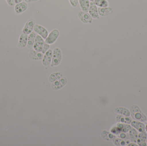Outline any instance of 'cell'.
<instances>
[{"label":"cell","mask_w":147,"mask_h":146,"mask_svg":"<svg viewBox=\"0 0 147 146\" xmlns=\"http://www.w3.org/2000/svg\"><path fill=\"white\" fill-rule=\"evenodd\" d=\"M114 143L116 146H126L130 143V141L129 140H125L120 138L115 139L114 141Z\"/></svg>","instance_id":"cb8c5ba5"},{"label":"cell","mask_w":147,"mask_h":146,"mask_svg":"<svg viewBox=\"0 0 147 146\" xmlns=\"http://www.w3.org/2000/svg\"><path fill=\"white\" fill-rule=\"evenodd\" d=\"M111 133L114 134L119 135V134L121 133V132L120 131V129H119L117 127H114L112 129H111Z\"/></svg>","instance_id":"83f0119b"},{"label":"cell","mask_w":147,"mask_h":146,"mask_svg":"<svg viewBox=\"0 0 147 146\" xmlns=\"http://www.w3.org/2000/svg\"><path fill=\"white\" fill-rule=\"evenodd\" d=\"M44 39L39 35H36L33 45V49L38 52H41L45 44Z\"/></svg>","instance_id":"5b68a950"},{"label":"cell","mask_w":147,"mask_h":146,"mask_svg":"<svg viewBox=\"0 0 147 146\" xmlns=\"http://www.w3.org/2000/svg\"><path fill=\"white\" fill-rule=\"evenodd\" d=\"M116 121L118 123H126V124H130L132 121V119L129 116L122 115H117L116 117Z\"/></svg>","instance_id":"2e32d148"},{"label":"cell","mask_w":147,"mask_h":146,"mask_svg":"<svg viewBox=\"0 0 147 146\" xmlns=\"http://www.w3.org/2000/svg\"><path fill=\"white\" fill-rule=\"evenodd\" d=\"M89 1H90L91 2H93L94 0H89Z\"/></svg>","instance_id":"e575fe53"},{"label":"cell","mask_w":147,"mask_h":146,"mask_svg":"<svg viewBox=\"0 0 147 146\" xmlns=\"http://www.w3.org/2000/svg\"><path fill=\"white\" fill-rule=\"evenodd\" d=\"M117 127L119 128L121 133H127L132 129V127L129 124L118 123Z\"/></svg>","instance_id":"ffe728a7"},{"label":"cell","mask_w":147,"mask_h":146,"mask_svg":"<svg viewBox=\"0 0 147 146\" xmlns=\"http://www.w3.org/2000/svg\"><path fill=\"white\" fill-rule=\"evenodd\" d=\"M138 145H136V143H133V142H132V143H129V144L128 145H127V146H137Z\"/></svg>","instance_id":"1f68e13d"},{"label":"cell","mask_w":147,"mask_h":146,"mask_svg":"<svg viewBox=\"0 0 147 146\" xmlns=\"http://www.w3.org/2000/svg\"><path fill=\"white\" fill-rule=\"evenodd\" d=\"M59 36V31L57 29H54L51 31L45 40V43L48 44L54 43Z\"/></svg>","instance_id":"3957f363"},{"label":"cell","mask_w":147,"mask_h":146,"mask_svg":"<svg viewBox=\"0 0 147 146\" xmlns=\"http://www.w3.org/2000/svg\"><path fill=\"white\" fill-rule=\"evenodd\" d=\"M98 11L99 15L102 16H107L109 15L113 12L112 9L110 7H99L98 8Z\"/></svg>","instance_id":"e0dca14e"},{"label":"cell","mask_w":147,"mask_h":146,"mask_svg":"<svg viewBox=\"0 0 147 146\" xmlns=\"http://www.w3.org/2000/svg\"><path fill=\"white\" fill-rule=\"evenodd\" d=\"M95 5L100 7H109V3L107 0H94Z\"/></svg>","instance_id":"d4e9b609"},{"label":"cell","mask_w":147,"mask_h":146,"mask_svg":"<svg viewBox=\"0 0 147 146\" xmlns=\"http://www.w3.org/2000/svg\"><path fill=\"white\" fill-rule=\"evenodd\" d=\"M50 48V45L47 43H45L44 44V46H43V49H42V51H41V53L43 54H45L46 52Z\"/></svg>","instance_id":"4316f807"},{"label":"cell","mask_w":147,"mask_h":146,"mask_svg":"<svg viewBox=\"0 0 147 146\" xmlns=\"http://www.w3.org/2000/svg\"><path fill=\"white\" fill-rule=\"evenodd\" d=\"M38 0H25V2L26 3L33 2L37 1Z\"/></svg>","instance_id":"4dcf8cb0"},{"label":"cell","mask_w":147,"mask_h":146,"mask_svg":"<svg viewBox=\"0 0 147 146\" xmlns=\"http://www.w3.org/2000/svg\"><path fill=\"white\" fill-rule=\"evenodd\" d=\"M78 16L80 20L84 23H92V18L89 13L83 11H80L78 13Z\"/></svg>","instance_id":"52a82bcc"},{"label":"cell","mask_w":147,"mask_h":146,"mask_svg":"<svg viewBox=\"0 0 147 146\" xmlns=\"http://www.w3.org/2000/svg\"><path fill=\"white\" fill-rule=\"evenodd\" d=\"M146 121H147V120H146Z\"/></svg>","instance_id":"8d00e7d4"},{"label":"cell","mask_w":147,"mask_h":146,"mask_svg":"<svg viewBox=\"0 0 147 146\" xmlns=\"http://www.w3.org/2000/svg\"><path fill=\"white\" fill-rule=\"evenodd\" d=\"M146 133H147V123L146 125Z\"/></svg>","instance_id":"836d02e7"},{"label":"cell","mask_w":147,"mask_h":146,"mask_svg":"<svg viewBox=\"0 0 147 146\" xmlns=\"http://www.w3.org/2000/svg\"><path fill=\"white\" fill-rule=\"evenodd\" d=\"M129 135L131 142L136 143L138 136V133L137 130L134 128H132L129 132Z\"/></svg>","instance_id":"7402d4cb"},{"label":"cell","mask_w":147,"mask_h":146,"mask_svg":"<svg viewBox=\"0 0 147 146\" xmlns=\"http://www.w3.org/2000/svg\"><path fill=\"white\" fill-rule=\"evenodd\" d=\"M70 3L73 7H76L78 6L79 0H69Z\"/></svg>","instance_id":"f1b7e54d"},{"label":"cell","mask_w":147,"mask_h":146,"mask_svg":"<svg viewBox=\"0 0 147 146\" xmlns=\"http://www.w3.org/2000/svg\"><path fill=\"white\" fill-rule=\"evenodd\" d=\"M80 5L82 11L88 13L90 6L89 0H79Z\"/></svg>","instance_id":"44dd1931"},{"label":"cell","mask_w":147,"mask_h":146,"mask_svg":"<svg viewBox=\"0 0 147 146\" xmlns=\"http://www.w3.org/2000/svg\"><path fill=\"white\" fill-rule=\"evenodd\" d=\"M6 1L7 3L9 6L12 7L15 4V0H6Z\"/></svg>","instance_id":"f546056e"},{"label":"cell","mask_w":147,"mask_h":146,"mask_svg":"<svg viewBox=\"0 0 147 146\" xmlns=\"http://www.w3.org/2000/svg\"><path fill=\"white\" fill-rule=\"evenodd\" d=\"M53 51L51 49H49L45 54L42 58V63L45 66H49L51 63Z\"/></svg>","instance_id":"9c48e42d"},{"label":"cell","mask_w":147,"mask_h":146,"mask_svg":"<svg viewBox=\"0 0 147 146\" xmlns=\"http://www.w3.org/2000/svg\"><path fill=\"white\" fill-rule=\"evenodd\" d=\"M147 137V133L146 131L143 133H140L138 134L136 143L138 145L140 146H146V139Z\"/></svg>","instance_id":"5bb4252c"},{"label":"cell","mask_w":147,"mask_h":146,"mask_svg":"<svg viewBox=\"0 0 147 146\" xmlns=\"http://www.w3.org/2000/svg\"><path fill=\"white\" fill-rule=\"evenodd\" d=\"M27 3L26 2H21L19 3H16L15 6L14 10L16 13L20 14L25 12L27 9Z\"/></svg>","instance_id":"4fadbf2b"},{"label":"cell","mask_w":147,"mask_h":146,"mask_svg":"<svg viewBox=\"0 0 147 146\" xmlns=\"http://www.w3.org/2000/svg\"><path fill=\"white\" fill-rule=\"evenodd\" d=\"M118 136L119 138L123 139L125 140H130L129 135L127 133H121L118 135Z\"/></svg>","instance_id":"484cf974"},{"label":"cell","mask_w":147,"mask_h":146,"mask_svg":"<svg viewBox=\"0 0 147 146\" xmlns=\"http://www.w3.org/2000/svg\"><path fill=\"white\" fill-rule=\"evenodd\" d=\"M146 141V143H147V137Z\"/></svg>","instance_id":"d590c367"},{"label":"cell","mask_w":147,"mask_h":146,"mask_svg":"<svg viewBox=\"0 0 147 146\" xmlns=\"http://www.w3.org/2000/svg\"><path fill=\"white\" fill-rule=\"evenodd\" d=\"M63 73L61 72H55V73H53L49 77V81L52 83H53L54 81L63 77Z\"/></svg>","instance_id":"603a6c76"},{"label":"cell","mask_w":147,"mask_h":146,"mask_svg":"<svg viewBox=\"0 0 147 146\" xmlns=\"http://www.w3.org/2000/svg\"><path fill=\"white\" fill-rule=\"evenodd\" d=\"M35 25V21L34 19H30L26 22L23 27L22 32L23 33L29 35L32 32L34 25Z\"/></svg>","instance_id":"277c9868"},{"label":"cell","mask_w":147,"mask_h":146,"mask_svg":"<svg viewBox=\"0 0 147 146\" xmlns=\"http://www.w3.org/2000/svg\"><path fill=\"white\" fill-rule=\"evenodd\" d=\"M33 30L35 32L41 36L44 39H46L48 36V31L42 26L39 25H35Z\"/></svg>","instance_id":"ba28073f"},{"label":"cell","mask_w":147,"mask_h":146,"mask_svg":"<svg viewBox=\"0 0 147 146\" xmlns=\"http://www.w3.org/2000/svg\"><path fill=\"white\" fill-rule=\"evenodd\" d=\"M36 35L35 33L34 32H32L28 35L27 46L28 48L30 49H32L33 48V45L35 41Z\"/></svg>","instance_id":"ac0fdd59"},{"label":"cell","mask_w":147,"mask_h":146,"mask_svg":"<svg viewBox=\"0 0 147 146\" xmlns=\"http://www.w3.org/2000/svg\"><path fill=\"white\" fill-rule=\"evenodd\" d=\"M130 115L134 120L136 121L145 122L146 121L147 117L142 111L139 106L133 105L130 109Z\"/></svg>","instance_id":"6da1fadb"},{"label":"cell","mask_w":147,"mask_h":146,"mask_svg":"<svg viewBox=\"0 0 147 146\" xmlns=\"http://www.w3.org/2000/svg\"><path fill=\"white\" fill-rule=\"evenodd\" d=\"M67 82V78L62 77L56 81L51 85V87L53 90H58L63 87Z\"/></svg>","instance_id":"8992f818"},{"label":"cell","mask_w":147,"mask_h":146,"mask_svg":"<svg viewBox=\"0 0 147 146\" xmlns=\"http://www.w3.org/2000/svg\"><path fill=\"white\" fill-rule=\"evenodd\" d=\"M29 56L31 59L34 60H41L43 58V54L40 52H38L34 49H31L29 51Z\"/></svg>","instance_id":"9a60e30c"},{"label":"cell","mask_w":147,"mask_h":146,"mask_svg":"<svg viewBox=\"0 0 147 146\" xmlns=\"http://www.w3.org/2000/svg\"><path fill=\"white\" fill-rule=\"evenodd\" d=\"M114 111L115 113L122 115L130 116V111L127 108L124 107H118L115 108Z\"/></svg>","instance_id":"d6986e66"},{"label":"cell","mask_w":147,"mask_h":146,"mask_svg":"<svg viewBox=\"0 0 147 146\" xmlns=\"http://www.w3.org/2000/svg\"><path fill=\"white\" fill-rule=\"evenodd\" d=\"M90 15L93 19H99V14L98 11V8L93 2L90 3V7L88 11Z\"/></svg>","instance_id":"30bf717a"},{"label":"cell","mask_w":147,"mask_h":146,"mask_svg":"<svg viewBox=\"0 0 147 146\" xmlns=\"http://www.w3.org/2000/svg\"><path fill=\"white\" fill-rule=\"evenodd\" d=\"M130 124L132 127L135 129L140 133H143V132H145V130H146V126L142 122L136 121H132Z\"/></svg>","instance_id":"8fae6325"},{"label":"cell","mask_w":147,"mask_h":146,"mask_svg":"<svg viewBox=\"0 0 147 146\" xmlns=\"http://www.w3.org/2000/svg\"><path fill=\"white\" fill-rule=\"evenodd\" d=\"M15 3H19L21 2H22V0H15Z\"/></svg>","instance_id":"d6a6232c"},{"label":"cell","mask_w":147,"mask_h":146,"mask_svg":"<svg viewBox=\"0 0 147 146\" xmlns=\"http://www.w3.org/2000/svg\"><path fill=\"white\" fill-rule=\"evenodd\" d=\"M62 58V54L61 49L59 48H55L53 53L51 67H54L59 65L61 63Z\"/></svg>","instance_id":"7a4b0ae2"},{"label":"cell","mask_w":147,"mask_h":146,"mask_svg":"<svg viewBox=\"0 0 147 146\" xmlns=\"http://www.w3.org/2000/svg\"><path fill=\"white\" fill-rule=\"evenodd\" d=\"M28 35L22 33L19 38V42L17 44V47L19 49H22L27 46Z\"/></svg>","instance_id":"7c38bea8"}]
</instances>
